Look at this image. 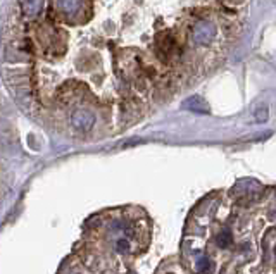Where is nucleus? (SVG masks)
<instances>
[{"mask_svg":"<svg viewBox=\"0 0 276 274\" xmlns=\"http://www.w3.org/2000/svg\"><path fill=\"white\" fill-rule=\"evenodd\" d=\"M216 36V26L211 21H200L193 28V40L199 45H207L214 40Z\"/></svg>","mask_w":276,"mask_h":274,"instance_id":"1","label":"nucleus"},{"mask_svg":"<svg viewBox=\"0 0 276 274\" xmlns=\"http://www.w3.org/2000/svg\"><path fill=\"white\" fill-rule=\"evenodd\" d=\"M71 124L78 131H90L95 124V116L86 109H76L71 116Z\"/></svg>","mask_w":276,"mask_h":274,"instance_id":"2","label":"nucleus"},{"mask_svg":"<svg viewBox=\"0 0 276 274\" xmlns=\"http://www.w3.org/2000/svg\"><path fill=\"white\" fill-rule=\"evenodd\" d=\"M181 107L187 110H192V112H195V114H209V110H211L209 104L199 95L188 97V99L181 104Z\"/></svg>","mask_w":276,"mask_h":274,"instance_id":"3","label":"nucleus"},{"mask_svg":"<svg viewBox=\"0 0 276 274\" xmlns=\"http://www.w3.org/2000/svg\"><path fill=\"white\" fill-rule=\"evenodd\" d=\"M43 0H22V14L26 17H33L41 11Z\"/></svg>","mask_w":276,"mask_h":274,"instance_id":"4","label":"nucleus"},{"mask_svg":"<svg viewBox=\"0 0 276 274\" xmlns=\"http://www.w3.org/2000/svg\"><path fill=\"white\" fill-rule=\"evenodd\" d=\"M57 4L59 9L67 16H75L81 7V0H57Z\"/></svg>","mask_w":276,"mask_h":274,"instance_id":"5","label":"nucleus"},{"mask_svg":"<svg viewBox=\"0 0 276 274\" xmlns=\"http://www.w3.org/2000/svg\"><path fill=\"white\" fill-rule=\"evenodd\" d=\"M216 243H218V247L221 248H228L229 245L233 243V235L229 230H223L221 233L216 236Z\"/></svg>","mask_w":276,"mask_h":274,"instance_id":"6","label":"nucleus"},{"mask_svg":"<svg viewBox=\"0 0 276 274\" xmlns=\"http://www.w3.org/2000/svg\"><path fill=\"white\" fill-rule=\"evenodd\" d=\"M213 269V262L207 255H200L197 259V272H209Z\"/></svg>","mask_w":276,"mask_h":274,"instance_id":"7","label":"nucleus"},{"mask_svg":"<svg viewBox=\"0 0 276 274\" xmlns=\"http://www.w3.org/2000/svg\"><path fill=\"white\" fill-rule=\"evenodd\" d=\"M268 114H269L268 105H259V107L256 109V112H254L256 123H266V121H268Z\"/></svg>","mask_w":276,"mask_h":274,"instance_id":"8","label":"nucleus"},{"mask_svg":"<svg viewBox=\"0 0 276 274\" xmlns=\"http://www.w3.org/2000/svg\"><path fill=\"white\" fill-rule=\"evenodd\" d=\"M116 250L119 254H128L130 252V241L128 240H118V243H116Z\"/></svg>","mask_w":276,"mask_h":274,"instance_id":"9","label":"nucleus"},{"mask_svg":"<svg viewBox=\"0 0 276 274\" xmlns=\"http://www.w3.org/2000/svg\"><path fill=\"white\" fill-rule=\"evenodd\" d=\"M130 274H136V272H130Z\"/></svg>","mask_w":276,"mask_h":274,"instance_id":"10","label":"nucleus"}]
</instances>
